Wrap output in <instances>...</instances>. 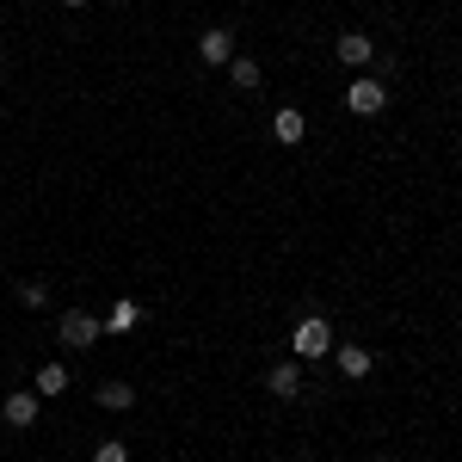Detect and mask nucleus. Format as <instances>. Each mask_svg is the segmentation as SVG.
Segmentation results:
<instances>
[{"label":"nucleus","instance_id":"nucleus-2","mask_svg":"<svg viewBox=\"0 0 462 462\" xmlns=\"http://www.w3.org/2000/svg\"><path fill=\"white\" fill-rule=\"evenodd\" d=\"M290 346H296V357H333L339 339H333V327H327L320 315H302V320H296V333H290Z\"/></svg>","mask_w":462,"mask_h":462},{"label":"nucleus","instance_id":"nucleus-14","mask_svg":"<svg viewBox=\"0 0 462 462\" xmlns=\"http://www.w3.org/2000/svg\"><path fill=\"white\" fill-rule=\"evenodd\" d=\"M19 302H25V309H43V302H50V290L37 284V278H25V284H19Z\"/></svg>","mask_w":462,"mask_h":462},{"label":"nucleus","instance_id":"nucleus-4","mask_svg":"<svg viewBox=\"0 0 462 462\" xmlns=\"http://www.w3.org/2000/svg\"><path fill=\"white\" fill-rule=\"evenodd\" d=\"M0 420L19 426V431H32L37 426V389H13L6 401H0Z\"/></svg>","mask_w":462,"mask_h":462},{"label":"nucleus","instance_id":"nucleus-10","mask_svg":"<svg viewBox=\"0 0 462 462\" xmlns=\"http://www.w3.org/2000/svg\"><path fill=\"white\" fill-rule=\"evenodd\" d=\"M272 136H278V143H284V148H296V143H302V136H309V124H302V111H278V117H272Z\"/></svg>","mask_w":462,"mask_h":462},{"label":"nucleus","instance_id":"nucleus-8","mask_svg":"<svg viewBox=\"0 0 462 462\" xmlns=\"http://www.w3.org/2000/svg\"><path fill=\"white\" fill-rule=\"evenodd\" d=\"M333 364H339V376H370V352H364V346H352V339H346V346H333Z\"/></svg>","mask_w":462,"mask_h":462},{"label":"nucleus","instance_id":"nucleus-17","mask_svg":"<svg viewBox=\"0 0 462 462\" xmlns=\"http://www.w3.org/2000/svg\"><path fill=\"white\" fill-rule=\"evenodd\" d=\"M0 62H6V50H0Z\"/></svg>","mask_w":462,"mask_h":462},{"label":"nucleus","instance_id":"nucleus-3","mask_svg":"<svg viewBox=\"0 0 462 462\" xmlns=\"http://www.w3.org/2000/svg\"><path fill=\"white\" fill-rule=\"evenodd\" d=\"M383 106H389V87H383L376 74H357L352 87H346V111H352V117H376Z\"/></svg>","mask_w":462,"mask_h":462},{"label":"nucleus","instance_id":"nucleus-12","mask_svg":"<svg viewBox=\"0 0 462 462\" xmlns=\"http://www.w3.org/2000/svg\"><path fill=\"white\" fill-rule=\"evenodd\" d=\"M228 80H235L241 93H259V62H253V56H235V62H228Z\"/></svg>","mask_w":462,"mask_h":462},{"label":"nucleus","instance_id":"nucleus-13","mask_svg":"<svg viewBox=\"0 0 462 462\" xmlns=\"http://www.w3.org/2000/svg\"><path fill=\"white\" fill-rule=\"evenodd\" d=\"M136 320H143V309H136V302H117V309H111V320H106V333H124V327H136Z\"/></svg>","mask_w":462,"mask_h":462},{"label":"nucleus","instance_id":"nucleus-5","mask_svg":"<svg viewBox=\"0 0 462 462\" xmlns=\"http://www.w3.org/2000/svg\"><path fill=\"white\" fill-rule=\"evenodd\" d=\"M198 56H204L210 69H228V62H235V37H228L222 25H216V32H204V37H198Z\"/></svg>","mask_w":462,"mask_h":462},{"label":"nucleus","instance_id":"nucleus-7","mask_svg":"<svg viewBox=\"0 0 462 462\" xmlns=\"http://www.w3.org/2000/svg\"><path fill=\"white\" fill-rule=\"evenodd\" d=\"M333 50H339V62H346V69H364V62L376 56V43H370L364 32H346L339 43H333Z\"/></svg>","mask_w":462,"mask_h":462},{"label":"nucleus","instance_id":"nucleus-1","mask_svg":"<svg viewBox=\"0 0 462 462\" xmlns=\"http://www.w3.org/2000/svg\"><path fill=\"white\" fill-rule=\"evenodd\" d=\"M99 333H106V320L87 315V309H69V315L56 320V339H62L69 352H87V346H99Z\"/></svg>","mask_w":462,"mask_h":462},{"label":"nucleus","instance_id":"nucleus-15","mask_svg":"<svg viewBox=\"0 0 462 462\" xmlns=\"http://www.w3.org/2000/svg\"><path fill=\"white\" fill-rule=\"evenodd\" d=\"M93 462H130V450H124V444H117V438H106V444H99V450H93Z\"/></svg>","mask_w":462,"mask_h":462},{"label":"nucleus","instance_id":"nucleus-9","mask_svg":"<svg viewBox=\"0 0 462 462\" xmlns=\"http://www.w3.org/2000/svg\"><path fill=\"white\" fill-rule=\"evenodd\" d=\"M74 376H69V364H43V370H37L32 376V389H37V401H43V394H50V401H56V394L69 389Z\"/></svg>","mask_w":462,"mask_h":462},{"label":"nucleus","instance_id":"nucleus-6","mask_svg":"<svg viewBox=\"0 0 462 462\" xmlns=\"http://www.w3.org/2000/svg\"><path fill=\"white\" fill-rule=\"evenodd\" d=\"M265 389L278 394V401H296V394H302V364H272Z\"/></svg>","mask_w":462,"mask_h":462},{"label":"nucleus","instance_id":"nucleus-16","mask_svg":"<svg viewBox=\"0 0 462 462\" xmlns=\"http://www.w3.org/2000/svg\"><path fill=\"white\" fill-rule=\"evenodd\" d=\"M62 6H87V0H62Z\"/></svg>","mask_w":462,"mask_h":462},{"label":"nucleus","instance_id":"nucleus-11","mask_svg":"<svg viewBox=\"0 0 462 462\" xmlns=\"http://www.w3.org/2000/svg\"><path fill=\"white\" fill-rule=\"evenodd\" d=\"M99 407L124 413V407H136V389H130V383H99Z\"/></svg>","mask_w":462,"mask_h":462}]
</instances>
